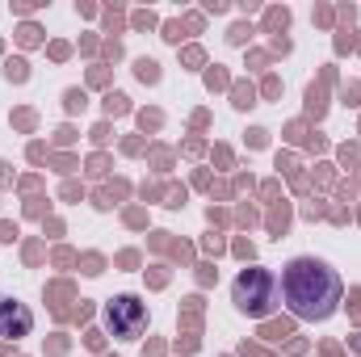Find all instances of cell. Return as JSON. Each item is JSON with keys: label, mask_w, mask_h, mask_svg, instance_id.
<instances>
[{"label": "cell", "mask_w": 361, "mask_h": 357, "mask_svg": "<svg viewBox=\"0 0 361 357\" xmlns=\"http://www.w3.org/2000/svg\"><path fill=\"white\" fill-rule=\"evenodd\" d=\"M231 303L240 315L248 320H265L281 307V277L273 269H261V265H248L235 282H231Z\"/></svg>", "instance_id": "obj_2"}, {"label": "cell", "mask_w": 361, "mask_h": 357, "mask_svg": "<svg viewBox=\"0 0 361 357\" xmlns=\"http://www.w3.org/2000/svg\"><path fill=\"white\" fill-rule=\"evenodd\" d=\"M34 332V311L30 303L13 298V294H0V341H21Z\"/></svg>", "instance_id": "obj_4"}, {"label": "cell", "mask_w": 361, "mask_h": 357, "mask_svg": "<svg viewBox=\"0 0 361 357\" xmlns=\"http://www.w3.org/2000/svg\"><path fill=\"white\" fill-rule=\"evenodd\" d=\"M341 294H345L341 273L319 257H294L281 265V303L290 307L294 320H307V324L332 320L341 307Z\"/></svg>", "instance_id": "obj_1"}, {"label": "cell", "mask_w": 361, "mask_h": 357, "mask_svg": "<svg viewBox=\"0 0 361 357\" xmlns=\"http://www.w3.org/2000/svg\"><path fill=\"white\" fill-rule=\"evenodd\" d=\"M147 328V303L139 294H114L105 303V332L118 341H135Z\"/></svg>", "instance_id": "obj_3"}]
</instances>
